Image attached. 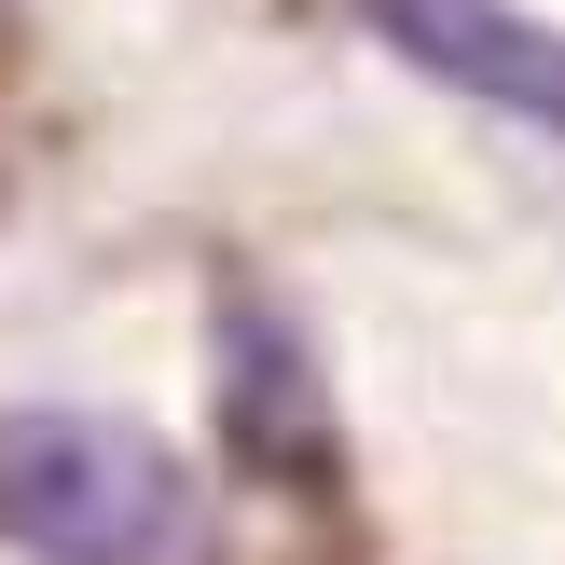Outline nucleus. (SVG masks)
Here are the masks:
<instances>
[{"label":"nucleus","mask_w":565,"mask_h":565,"mask_svg":"<svg viewBox=\"0 0 565 565\" xmlns=\"http://www.w3.org/2000/svg\"><path fill=\"white\" fill-rule=\"evenodd\" d=\"M359 28L386 55H414L441 97H483L511 125L565 138V28L552 14H524V0H359Z\"/></svg>","instance_id":"nucleus-3"},{"label":"nucleus","mask_w":565,"mask_h":565,"mask_svg":"<svg viewBox=\"0 0 565 565\" xmlns=\"http://www.w3.org/2000/svg\"><path fill=\"white\" fill-rule=\"evenodd\" d=\"M207 401H221V456L276 497H331L345 483V428H331V373L290 331V303L235 290L207 331Z\"/></svg>","instance_id":"nucleus-2"},{"label":"nucleus","mask_w":565,"mask_h":565,"mask_svg":"<svg viewBox=\"0 0 565 565\" xmlns=\"http://www.w3.org/2000/svg\"><path fill=\"white\" fill-rule=\"evenodd\" d=\"M0 539L28 565H221V511L152 428L83 401L0 414Z\"/></svg>","instance_id":"nucleus-1"}]
</instances>
